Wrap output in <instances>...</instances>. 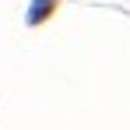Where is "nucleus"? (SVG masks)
<instances>
[{"label": "nucleus", "instance_id": "obj_1", "mask_svg": "<svg viewBox=\"0 0 130 130\" xmlns=\"http://www.w3.org/2000/svg\"><path fill=\"white\" fill-rule=\"evenodd\" d=\"M56 0H35L32 4V14H28V21H42L46 14H49V7H53Z\"/></svg>", "mask_w": 130, "mask_h": 130}]
</instances>
